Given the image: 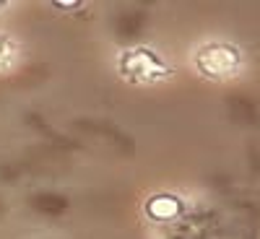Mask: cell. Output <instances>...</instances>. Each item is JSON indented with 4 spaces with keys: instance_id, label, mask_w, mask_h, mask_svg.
I'll list each match as a JSON object with an SVG mask.
<instances>
[{
    "instance_id": "6da1fadb",
    "label": "cell",
    "mask_w": 260,
    "mask_h": 239,
    "mask_svg": "<svg viewBox=\"0 0 260 239\" xmlns=\"http://www.w3.org/2000/svg\"><path fill=\"white\" fill-rule=\"evenodd\" d=\"M172 239H255V234L250 226H245L237 219L219 213H203L185 219L175 229Z\"/></svg>"
},
{
    "instance_id": "7a4b0ae2",
    "label": "cell",
    "mask_w": 260,
    "mask_h": 239,
    "mask_svg": "<svg viewBox=\"0 0 260 239\" xmlns=\"http://www.w3.org/2000/svg\"><path fill=\"white\" fill-rule=\"evenodd\" d=\"M117 71L130 83H156L172 76L169 65L146 47H130L117 57Z\"/></svg>"
},
{
    "instance_id": "3957f363",
    "label": "cell",
    "mask_w": 260,
    "mask_h": 239,
    "mask_svg": "<svg viewBox=\"0 0 260 239\" xmlns=\"http://www.w3.org/2000/svg\"><path fill=\"white\" fill-rule=\"evenodd\" d=\"M195 65L208 78H232L242 65V52L232 45H224V42H211L198 50Z\"/></svg>"
},
{
    "instance_id": "277c9868",
    "label": "cell",
    "mask_w": 260,
    "mask_h": 239,
    "mask_svg": "<svg viewBox=\"0 0 260 239\" xmlns=\"http://www.w3.org/2000/svg\"><path fill=\"white\" fill-rule=\"evenodd\" d=\"M146 216L154 221H175L182 216V203L175 195H154L146 203Z\"/></svg>"
},
{
    "instance_id": "5b68a950",
    "label": "cell",
    "mask_w": 260,
    "mask_h": 239,
    "mask_svg": "<svg viewBox=\"0 0 260 239\" xmlns=\"http://www.w3.org/2000/svg\"><path fill=\"white\" fill-rule=\"evenodd\" d=\"M13 57H16V45H13L6 34H0V73L11 68Z\"/></svg>"
},
{
    "instance_id": "8992f818",
    "label": "cell",
    "mask_w": 260,
    "mask_h": 239,
    "mask_svg": "<svg viewBox=\"0 0 260 239\" xmlns=\"http://www.w3.org/2000/svg\"><path fill=\"white\" fill-rule=\"evenodd\" d=\"M55 6H57V8H73V11L81 8V3H55Z\"/></svg>"
},
{
    "instance_id": "52a82bcc",
    "label": "cell",
    "mask_w": 260,
    "mask_h": 239,
    "mask_svg": "<svg viewBox=\"0 0 260 239\" xmlns=\"http://www.w3.org/2000/svg\"><path fill=\"white\" fill-rule=\"evenodd\" d=\"M0 8H6V3H3V0H0Z\"/></svg>"
}]
</instances>
